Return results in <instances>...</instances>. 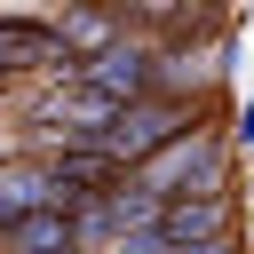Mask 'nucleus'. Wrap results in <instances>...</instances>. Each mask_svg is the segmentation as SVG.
I'll list each match as a JSON object with an SVG mask.
<instances>
[{
  "label": "nucleus",
  "instance_id": "f257e3e1",
  "mask_svg": "<svg viewBox=\"0 0 254 254\" xmlns=\"http://www.w3.org/2000/svg\"><path fill=\"white\" fill-rule=\"evenodd\" d=\"M198 127V103H183V95H135L95 143H79V151H103V159H119V167H143L151 151H167L175 135H190Z\"/></svg>",
  "mask_w": 254,
  "mask_h": 254
},
{
  "label": "nucleus",
  "instance_id": "f03ea898",
  "mask_svg": "<svg viewBox=\"0 0 254 254\" xmlns=\"http://www.w3.org/2000/svg\"><path fill=\"white\" fill-rule=\"evenodd\" d=\"M135 183H143V190H159V198L230 190V175H222V135H214V127H190V135H175L167 151H151V159L135 167Z\"/></svg>",
  "mask_w": 254,
  "mask_h": 254
},
{
  "label": "nucleus",
  "instance_id": "7ed1b4c3",
  "mask_svg": "<svg viewBox=\"0 0 254 254\" xmlns=\"http://www.w3.org/2000/svg\"><path fill=\"white\" fill-rule=\"evenodd\" d=\"M79 79H87V87H103V95H119V103L159 95V40L127 32V40H111L103 56H87V64H79Z\"/></svg>",
  "mask_w": 254,
  "mask_h": 254
},
{
  "label": "nucleus",
  "instance_id": "20e7f679",
  "mask_svg": "<svg viewBox=\"0 0 254 254\" xmlns=\"http://www.w3.org/2000/svg\"><path fill=\"white\" fill-rule=\"evenodd\" d=\"M16 71H79V64L48 16H0V87Z\"/></svg>",
  "mask_w": 254,
  "mask_h": 254
},
{
  "label": "nucleus",
  "instance_id": "39448f33",
  "mask_svg": "<svg viewBox=\"0 0 254 254\" xmlns=\"http://www.w3.org/2000/svg\"><path fill=\"white\" fill-rule=\"evenodd\" d=\"M48 206H64V175H56V159H0V230L8 222H24V214H48Z\"/></svg>",
  "mask_w": 254,
  "mask_h": 254
},
{
  "label": "nucleus",
  "instance_id": "423d86ee",
  "mask_svg": "<svg viewBox=\"0 0 254 254\" xmlns=\"http://www.w3.org/2000/svg\"><path fill=\"white\" fill-rule=\"evenodd\" d=\"M159 238H167V246H206V238H230V190H190V198H167Z\"/></svg>",
  "mask_w": 254,
  "mask_h": 254
},
{
  "label": "nucleus",
  "instance_id": "0eeeda50",
  "mask_svg": "<svg viewBox=\"0 0 254 254\" xmlns=\"http://www.w3.org/2000/svg\"><path fill=\"white\" fill-rule=\"evenodd\" d=\"M71 246H79V222H71L64 206L24 214V222H8V230H0V254H71Z\"/></svg>",
  "mask_w": 254,
  "mask_h": 254
},
{
  "label": "nucleus",
  "instance_id": "6e6552de",
  "mask_svg": "<svg viewBox=\"0 0 254 254\" xmlns=\"http://www.w3.org/2000/svg\"><path fill=\"white\" fill-rule=\"evenodd\" d=\"M40 8H56V0H0V16H40Z\"/></svg>",
  "mask_w": 254,
  "mask_h": 254
},
{
  "label": "nucleus",
  "instance_id": "1a4fd4ad",
  "mask_svg": "<svg viewBox=\"0 0 254 254\" xmlns=\"http://www.w3.org/2000/svg\"><path fill=\"white\" fill-rule=\"evenodd\" d=\"M175 254H238L230 238H206V246H175Z\"/></svg>",
  "mask_w": 254,
  "mask_h": 254
},
{
  "label": "nucleus",
  "instance_id": "9d476101",
  "mask_svg": "<svg viewBox=\"0 0 254 254\" xmlns=\"http://www.w3.org/2000/svg\"><path fill=\"white\" fill-rule=\"evenodd\" d=\"M0 159H16V143H8V135H0Z\"/></svg>",
  "mask_w": 254,
  "mask_h": 254
},
{
  "label": "nucleus",
  "instance_id": "9b49d317",
  "mask_svg": "<svg viewBox=\"0 0 254 254\" xmlns=\"http://www.w3.org/2000/svg\"><path fill=\"white\" fill-rule=\"evenodd\" d=\"M71 254H87V246H71Z\"/></svg>",
  "mask_w": 254,
  "mask_h": 254
}]
</instances>
